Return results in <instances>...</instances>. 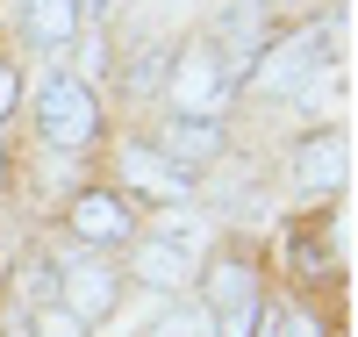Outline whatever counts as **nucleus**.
<instances>
[{
	"label": "nucleus",
	"instance_id": "nucleus-1",
	"mask_svg": "<svg viewBox=\"0 0 358 337\" xmlns=\"http://www.w3.org/2000/svg\"><path fill=\"white\" fill-rule=\"evenodd\" d=\"M36 130L50 151H86L101 137V101H94V86H86L79 72L65 65H50L43 86H36Z\"/></svg>",
	"mask_w": 358,
	"mask_h": 337
},
{
	"label": "nucleus",
	"instance_id": "nucleus-2",
	"mask_svg": "<svg viewBox=\"0 0 358 337\" xmlns=\"http://www.w3.org/2000/svg\"><path fill=\"white\" fill-rule=\"evenodd\" d=\"M165 94H172V115L179 122H215L236 94V79L222 72V57L208 50V43H187L172 57V72H165Z\"/></svg>",
	"mask_w": 358,
	"mask_h": 337
},
{
	"label": "nucleus",
	"instance_id": "nucleus-3",
	"mask_svg": "<svg viewBox=\"0 0 358 337\" xmlns=\"http://www.w3.org/2000/svg\"><path fill=\"white\" fill-rule=\"evenodd\" d=\"M201 309L215 323V337H258L265 323V294H258V273L244 259H215L201 280Z\"/></svg>",
	"mask_w": 358,
	"mask_h": 337
},
{
	"label": "nucleus",
	"instance_id": "nucleus-4",
	"mask_svg": "<svg viewBox=\"0 0 358 337\" xmlns=\"http://www.w3.org/2000/svg\"><path fill=\"white\" fill-rule=\"evenodd\" d=\"M330 36H337L330 22H308V29H294V36H273V43L251 57L244 86H258V94H294V86L330 57Z\"/></svg>",
	"mask_w": 358,
	"mask_h": 337
},
{
	"label": "nucleus",
	"instance_id": "nucleus-5",
	"mask_svg": "<svg viewBox=\"0 0 358 337\" xmlns=\"http://www.w3.org/2000/svg\"><path fill=\"white\" fill-rule=\"evenodd\" d=\"M57 301L94 330L115 301H122V273L115 266H101V259H72V266H57Z\"/></svg>",
	"mask_w": 358,
	"mask_h": 337
},
{
	"label": "nucleus",
	"instance_id": "nucleus-6",
	"mask_svg": "<svg viewBox=\"0 0 358 337\" xmlns=\"http://www.w3.org/2000/svg\"><path fill=\"white\" fill-rule=\"evenodd\" d=\"M65 223H72L79 244H129V237H136V201L94 187V194H79V201L65 208Z\"/></svg>",
	"mask_w": 358,
	"mask_h": 337
},
{
	"label": "nucleus",
	"instance_id": "nucleus-7",
	"mask_svg": "<svg viewBox=\"0 0 358 337\" xmlns=\"http://www.w3.org/2000/svg\"><path fill=\"white\" fill-rule=\"evenodd\" d=\"M122 187H129V201H158V208H172V201L194 194V172H179L172 158H158L151 144H129V151H122Z\"/></svg>",
	"mask_w": 358,
	"mask_h": 337
},
{
	"label": "nucleus",
	"instance_id": "nucleus-8",
	"mask_svg": "<svg viewBox=\"0 0 358 337\" xmlns=\"http://www.w3.org/2000/svg\"><path fill=\"white\" fill-rule=\"evenodd\" d=\"M344 165H351L344 130H315L301 151H294V187H301V194H337L344 187Z\"/></svg>",
	"mask_w": 358,
	"mask_h": 337
},
{
	"label": "nucleus",
	"instance_id": "nucleus-9",
	"mask_svg": "<svg viewBox=\"0 0 358 337\" xmlns=\"http://www.w3.org/2000/svg\"><path fill=\"white\" fill-rule=\"evenodd\" d=\"M129 273L143 287H165V294H179L187 287V244H172V237H129Z\"/></svg>",
	"mask_w": 358,
	"mask_h": 337
},
{
	"label": "nucleus",
	"instance_id": "nucleus-10",
	"mask_svg": "<svg viewBox=\"0 0 358 337\" xmlns=\"http://www.w3.org/2000/svg\"><path fill=\"white\" fill-rule=\"evenodd\" d=\"M151 151H158V158H172L179 172H201V165L222 151V130H215V122H179V115H172L165 137H158Z\"/></svg>",
	"mask_w": 358,
	"mask_h": 337
},
{
	"label": "nucleus",
	"instance_id": "nucleus-11",
	"mask_svg": "<svg viewBox=\"0 0 358 337\" xmlns=\"http://www.w3.org/2000/svg\"><path fill=\"white\" fill-rule=\"evenodd\" d=\"M22 36L43 43V50L72 43L79 36V8H72V0H22Z\"/></svg>",
	"mask_w": 358,
	"mask_h": 337
},
{
	"label": "nucleus",
	"instance_id": "nucleus-12",
	"mask_svg": "<svg viewBox=\"0 0 358 337\" xmlns=\"http://www.w3.org/2000/svg\"><path fill=\"white\" fill-rule=\"evenodd\" d=\"M143 337H215V323H208V309L201 301H187V294H172L165 309L143 323Z\"/></svg>",
	"mask_w": 358,
	"mask_h": 337
},
{
	"label": "nucleus",
	"instance_id": "nucleus-13",
	"mask_svg": "<svg viewBox=\"0 0 358 337\" xmlns=\"http://www.w3.org/2000/svg\"><path fill=\"white\" fill-rule=\"evenodd\" d=\"M337 86H344V65H337V57H322V65H315V72H308L301 86H294V108L322 122V115L337 108Z\"/></svg>",
	"mask_w": 358,
	"mask_h": 337
},
{
	"label": "nucleus",
	"instance_id": "nucleus-14",
	"mask_svg": "<svg viewBox=\"0 0 358 337\" xmlns=\"http://www.w3.org/2000/svg\"><path fill=\"white\" fill-rule=\"evenodd\" d=\"M165 72H172V43H151L129 65V94H165Z\"/></svg>",
	"mask_w": 358,
	"mask_h": 337
},
{
	"label": "nucleus",
	"instance_id": "nucleus-15",
	"mask_svg": "<svg viewBox=\"0 0 358 337\" xmlns=\"http://www.w3.org/2000/svg\"><path fill=\"white\" fill-rule=\"evenodd\" d=\"M29 323H36V337H86V323L65 309V301H43V309H29Z\"/></svg>",
	"mask_w": 358,
	"mask_h": 337
},
{
	"label": "nucleus",
	"instance_id": "nucleus-16",
	"mask_svg": "<svg viewBox=\"0 0 358 337\" xmlns=\"http://www.w3.org/2000/svg\"><path fill=\"white\" fill-rule=\"evenodd\" d=\"M22 301H29V309H43V301H57V266H22Z\"/></svg>",
	"mask_w": 358,
	"mask_h": 337
},
{
	"label": "nucleus",
	"instance_id": "nucleus-17",
	"mask_svg": "<svg viewBox=\"0 0 358 337\" xmlns=\"http://www.w3.org/2000/svg\"><path fill=\"white\" fill-rule=\"evenodd\" d=\"M265 337H322V323H315L308 309H287V316H273V323H265Z\"/></svg>",
	"mask_w": 358,
	"mask_h": 337
},
{
	"label": "nucleus",
	"instance_id": "nucleus-18",
	"mask_svg": "<svg viewBox=\"0 0 358 337\" xmlns=\"http://www.w3.org/2000/svg\"><path fill=\"white\" fill-rule=\"evenodd\" d=\"M15 101H22V72L8 65V57H0V122L15 115Z\"/></svg>",
	"mask_w": 358,
	"mask_h": 337
},
{
	"label": "nucleus",
	"instance_id": "nucleus-19",
	"mask_svg": "<svg viewBox=\"0 0 358 337\" xmlns=\"http://www.w3.org/2000/svg\"><path fill=\"white\" fill-rule=\"evenodd\" d=\"M72 8H79V15H94V8H101V0H72Z\"/></svg>",
	"mask_w": 358,
	"mask_h": 337
},
{
	"label": "nucleus",
	"instance_id": "nucleus-20",
	"mask_svg": "<svg viewBox=\"0 0 358 337\" xmlns=\"http://www.w3.org/2000/svg\"><path fill=\"white\" fill-rule=\"evenodd\" d=\"M0 179H8V151H0Z\"/></svg>",
	"mask_w": 358,
	"mask_h": 337
}]
</instances>
